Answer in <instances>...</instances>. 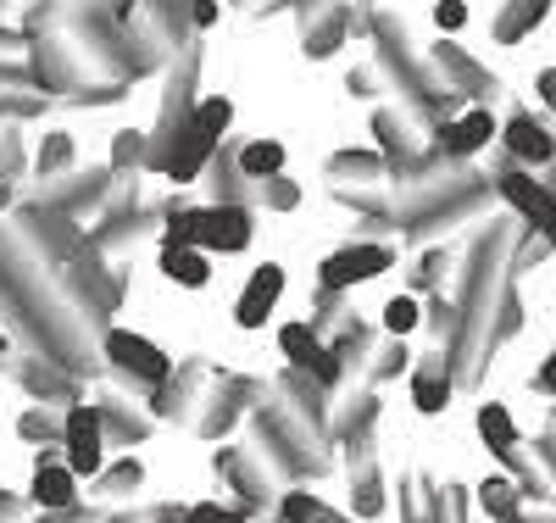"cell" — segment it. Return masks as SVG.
I'll return each instance as SVG.
<instances>
[{
	"label": "cell",
	"instance_id": "obj_1",
	"mask_svg": "<svg viewBox=\"0 0 556 523\" xmlns=\"http://www.w3.org/2000/svg\"><path fill=\"white\" fill-rule=\"evenodd\" d=\"M0 312H7V323L34 346V357H51L78 378H96L101 328L62 296L51 267L34 257V246L12 223H0Z\"/></svg>",
	"mask_w": 556,
	"mask_h": 523
},
{
	"label": "cell",
	"instance_id": "obj_2",
	"mask_svg": "<svg viewBox=\"0 0 556 523\" xmlns=\"http://www.w3.org/2000/svg\"><path fill=\"white\" fill-rule=\"evenodd\" d=\"M518 234H523V223H518V228H513V223H484V228L473 234L468 262L456 267V307H462V323H456L451 357H456V378H462V385H479L484 362L495 357V328H501L506 290H513Z\"/></svg>",
	"mask_w": 556,
	"mask_h": 523
},
{
	"label": "cell",
	"instance_id": "obj_3",
	"mask_svg": "<svg viewBox=\"0 0 556 523\" xmlns=\"http://www.w3.org/2000/svg\"><path fill=\"white\" fill-rule=\"evenodd\" d=\"M367 45H374V62H379V73H384L390 89H395V107H401L417 128H424V134H434L440 123H451V117L468 112V101H462L456 89H445L434 57L417 51V39H412L406 17H395V12L379 7L374 39H367Z\"/></svg>",
	"mask_w": 556,
	"mask_h": 523
},
{
	"label": "cell",
	"instance_id": "obj_4",
	"mask_svg": "<svg viewBox=\"0 0 556 523\" xmlns=\"http://www.w3.org/2000/svg\"><path fill=\"white\" fill-rule=\"evenodd\" d=\"M495 201H501V196H495V178H490V173H473V167L462 173L456 184L395 196V207H401V246H412V251H424V246H445L451 234L490 223Z\"/></svg>",
	"mask_w": 556,
	"mask_h": 523
},
{
	"label": "cell",
	"instance_id": "obj_5",
	"mask_svg": "<svg viewBox=\"0 0 556 523\" xmlns=\"http://www.w3.org/2000/svg\"><path fill=\"white\" fill-rule=\"evenodd\" d=\"M251 446L262 451V462L273 468V480L285 490H295L306 480H323V473L334 468L329 451H323L329 440H317L312 423H301L285 401H278V385H273V401L251 412Z\"/></svg>",
	"mask_w": 556,
	"mask_h": 523
},
{
	"label": "cell",
	"instance_id": "obj_6",
	"mask_svg": "<svg viewBox=\"0 0 556 523\" xmlns=\"http://www.w3.org/2000/svg\"><path fill=\"white\" fill-rule=\"evenodd\" d=\"M162 240L173 246H201L212 257H240L256 240V207H190V201H162Z\"/></svg>",
	"mask_w": 556,
	"mask_h": 523
},
{
	"label": "cell",
	"instance_id": "obj_7",
	"mask_svg": "<svg viewBox=\"0 0 556 523\" xmlns=\"http://www.w3.org/2000/svg\"><path fill=\"white\" fill-rule=\"evenodd\" d=\"M117 184H123V173H117L112 162H101V167H78V173H67V178H39V184H34V201L67 212V217L84 223V228H96V223L112 212V201H117Z\"/></svg>",
	"mask_w": 556,
	"mask_h": 523
},
{
	"label": "cell",
	"instance_id": "obj_8",
	"mask_svg": "<svg viewBox=\"0 0 556 523\" xmlns=\"http://www.w3.org/2000/svg\"><path fill=\"white\" fill-rule=\"evenodd\" d=\"M212 473L223 480V490H235L240 512H278V496H285V485L273 480V468L262 462L256 446H217L212 451Z\"/></svg>",
	"mask_w": 556,
	"mask_h": 523
},
{
	"label": "cell",
	"instance_id": "obj_9",
	"mask_svg": "<svg viewBox=\"0 0 556 523\" xmlns=\"http://www.w3.org/2000/svg\"><path fill=\"white\" fill-rule=\"evenodd\" d=\"M495 196H501V207L513 212L523 228H534V234H545L551 240V251H556V189L540 178V173H529V167H518L513 157L501 151V173H495Z\"/></svg>",
	"mask_w": 556,
	"mask_h": 523
},
{
	"label": "cell",
	"instance_id": "obj_10",
	"mask_svg": "<svg viewBox=\"0 0 556 523\" xmlns=\"http://www.w3.org/2000/svg\"><path fill=\"white\" fill-rule=\"evenodd\" d=\"M395 262H401V251L390 240H351V246H340V251H329V257L317 262V284H323V290L351 296L356 284L384 278Z\"/></svg>",
	"mask_w": 556,
	"mask_h": 523
},
{
	"label": "cell",
	"instance_id": "obj_11",
	"mask_svg": "<svg viewBox=\"0 0 556 523\" xmlns=\"http://www.w3.org/2000/svg\"><path fill=\"white\" fill-rule=\"evenodd\" d=\"M212 378H217V368L201 362V357H190V362L173 368L167 385L146 390V396H151L146 407H151L162 423H184V429H195V418H201V407H206V396H212Z\"/></svg>",
	"mask_w": 556,
	"mask_h": 523
},
{
	"label": "cell",
	"instance_id": "obj_12",
	"mask_svg": "<svg viewBox=\"0 0 556 523\" xmlns=\"http://www.w3.org/2000/svg\"><path fill=\"white\" fill-rule=\"evenodd\" d=\"M101 357L128 378V385H139V390H156V385H167L173 378V357L156 346V340H146V335H134V328H106L101 335Z\"/></svg>",
	"mask_w": 556,
	"mask_h": 523
},
{
	"label": "cell",
	"instance_id": "obj_13",
	"mask_svg": "<svg viewBox=\"0 0 556 523\" xmlns=\"http://www.w3.org/2000/svg\"><path fill=\"white\" fill-rule=\"evenodd\" d=\"M429 57H434V67H440L445 89H456L468 107H490L495 95H501V78H495L479 57L462 51V45H456L451 34H440V39H434V51H429Z\"/></svg>",
	"mask_w": 556,
	"mask_h": 523
},
{
	"label": "cell",
	"instance_id": "obj_14",
	"mask_svg": "<svg viewBox=\"0 0 556 523\" xmlns=\"http://www.w3.org/2000/svg\"><path fill=\"white\" fill-rule=\"evenodd\" d=\"M62 457L73 462L78 480H96V473H106V423H101V407H96V401H73V407H67Z\"/></svg>",
	"mask_w": 556,
	"mask_h": 523
},
{
	"label": "cell",
	"instance_id": "obj_15",
	"mask_svg": "<svg viewBox=\"0 0 556 523\" xmlns=\"http://www.w3.org/2000/svg\"><path fill=\"white\" fill-rule=\"evenodd\" d=\"M501 151L513 157L518 167H529V173H545L556 162V128L545 117H534L529 107H518L513 117L501 123Z\"/></svg>",
	"mask_w": 556,
	"mask_h": 523
},
{
	"label": "cell",
	"instance_id": "obj_16",
	"mask_svg": "<svg viewBox=\"0 0 556 523\" xmlns=\"http://www.w3.org/2000/svg\"><path fill=\"white\" fill-rule=\"evenodd\" d=\"M7 373L28 390V401H51V407H73V401H84V378L67 373V368L51 362V357H12Z\"/></svg>",
	"mask_w": 556,
	"mask_h": 523
},
{
	"label": "cell",
	"instance_id": "obj_17",
	"mask_svg": "<svg viewBox=\"0 0 556 523\" xmlns=\"http://www.w3.org/2000/svg\"><path fill=\"white\" fill-rule=\"evenodd\" d=\"M434 146L451 157V162H473L479 151H490V146H501V117L490 112V107H468L462 117H451V123H440L434 134Z\"/></svg>",
	"mask_w": 556,
	"mask_h": 523
},
{
	"label": "cell",
	"instance_id": "obj_18",
	"mask_svg": "<svg viewBox=\"0 0 556 523\" xmlns=\"http://www.w3.org/2000/svg\"><path fill=\"white\" fill-rule=\"evenodd\" d=\"M406 385H412V407H417V412H424V418H440V412L451 407V390L462 385L451 346H434V351L417 357V368L406 373Z\"/></svg>",
	"mask_w": 556,
	"mask_h": 523
},
{
	"label": "cell",
	"instance_id": "obj_19",
	"mask_svg": "<svg viewBox=\"0 0 556 523\" xmlns=\"http://www.w3.org/2000/svg\"><path fill=\"white\" fill-rule=\"evenodd\" d=\"M78 485H84V480L73 473L67 457H56V451H39V457H34V480H28V501H34V507H45V512H67V507L84 501Z\"/></svg>",
	"mask_w": 556,
	"mask_h": 523
},
{
	"label": "cell",
	"instance_id": "obj_20",
	"mask_svg": "<svg viewBox=\"0 0 556 523\" xmlns=\"http://www.w3.org/2000/svg\"><path fill=\"white\" fill-rule=\"evenodd\" d=\"M278 296H285V267L262 262V267L245 278L240 301H235V323H240V328H267V317L278 312Z\"/></svg>",
	"mask_w": 556,
	"mask_h": 523
},
{
	"label": "cell",
	"instance_id": "obj_21",
	"mask_svg": "<svg viewBox=\"0 0 556 523\" xmlns=\"http://www.w3.org/2000/svg\"><path fill=\"white\" fill-rule=\"evenodd\" d=\"M96 407H101V423H106V446H128V451L146 446L162 423L151 407H134L123 396H96Z\"/></svg>",
	"mask_w": 556,
	"mask_h": 523
},
{
	"label": "cell",
	"instance_id": "obj_22",
	"mask_svg": "<svg viewBox=\"0 0 556 523\" xmlns=\"http://www.w3.org/2000/svg\"><path fill=\"white\" fill-rule=\"evenodd\" d=\"M334 357H340V368H345V390L356 385V378H367V368H374V351H379V335H374V323H362L356 312L334 328ZM340 390V396H345Z\"/></svg>",
	"mask_w": 556,
	"mask_h": 523
},
{
	"label": "cell",
	"instance_id": "obj_23",
	"mask_svg": "<svg viewBox=\"0 0 556 523\" xmlns=\"http://www.w3.org/2000/svg\"><path fill=\"white\" fill-rule=\"evenodd\" d=\"M206 178H212V201H228V207H262V178H251V173L240 167V146H223Z\"/></svg>",
	"mask_w": 556,
	"mask_h": 523
},
{
	"label": "cell",
	"instance_id": "obj_24",
	"mask_svg": "<svg viewBox=\"0 0 556 523\" xmlns=\"http://www.w3.org/2000/svg\"><path fill=\"white\" fill-rule=\"evenodd\" d=\"M323 178L329 184H345V189H379V184H390V162H384V151L374 146V151H334L329 162H323Z\"/></svg>",
	"mask_w": 556,
	"mask_h": 523
},
{
	"label": "cell",
	"instance_id": "obj_25",
	"mask_svg": "<svg viewBox=\"0 0 556 523\" xmlns=\"http://www.w3.org/2000/svg\"><path fill=\"white\" fill-rule=\"evenodd\" d=\"M139 490H146V462H139L134 451L89 480V501L96 507H128V501H139Z\"/></svg>",
	"mask_w": 556,
	"mask_h": 523
},
{
	"label": "cell",
	"instance_id": "obj_26",
	"mask_svg": "<svg viewBox=\"0 0 556 523\" xmlns=\"http://www.w3.org/2000/svg\"><path fill=\"white\" fill-rule=\"evenodd\" d=\"M545 17H551V0H501L495 17H490V39H495V45H518V39H529Z\"/></svg>",
	"mask_w": 556,
	"mask_h": 523
},
{
	"label": "cell",
	"instance_id": "obj_27",
	"mask_svg": "<svg viewBox=\"0 0 556 523\" xmlns=\"http://www.w3.org/2000/svg\"><path fill=\"white\" fill-rule=\"evenodd\" d=\"M162 278H173L178 290H206L212 284V251H201V246H173V240H162Z\"/></svg>",
	"mask_w": 556,
	"mask_h": 523
},
{
	"label": "cell",
	"instance_id": "obj_28",
	"mask_svg": "<svg viewBox=\"0 0 556 523\" xmlns=\"http://www.w3.org/2000/svg\"><path fill=\"white\" fill-rule=\"evenodd\" d=\"M345 39H351V7H334V12H323V17L301 23V51H306L312 62L340 57V45H345Z\"/></svg>",
	"mask_w": 556,
	"mask_h": 523
},
{
	"label": "cell",
	"instance_id": "obj_29",
	"mask_svg": "<svg viewBox=\"0 0 556 523\" xmlns=\"http://www.w3.org/2000/svg\"><path fill=\"white\" fill-rule=\"evenodd\" d=\"M223 146H228V139H212V134L190 128V134H184V146H178V157H173V167H167V178H173L178 189H184V184H195V178H206Z\"/></svg>",
	"mask_w": 556,
	"mask_h": 523
},
{
	"label": "cell",
	"instance_id": "obj_30",
	"mask_svg": "<svg viewBox=\"0 0 556 523\" xmlns=\"http://www.w3.org/2000/svg\"><path fill=\"white\" fill-rule=\"evenodd\" d=\"M62 435H67V407L34 401V407L17 412V440H28V446H39V451H51V446H62Z\"/></svg>",
	"mask_w": 556,
	"mask_h": 523
},
{
	"label": "cell",
	"instance_id": "obj_31",
	"mask_svg": "<svg viewBox=\"0 0 556 523\" xmlns=\"http://www.w3.org/2000/svg\"><path fill=\"white\" fill-rule=\"evenodd\" d=\"M473 501H479V512H484L490 523H518V512L529 507V496H523V485L513 480V473H490Z\"/></svg>",
	"mask_w": 556,
	"mask_h": 523
},
{
	"label": "cell",
	"instance_id": "obj_32",
	"mask_svg": "<svg viewBox=\"0 0 556 523\" xmlns=\"http://www.w3.org/2000/svg\"><path fill=\"white\" fill-rule=\"evenodd\" d=\"M278 518H285V523H362L356 512H340V507L323 501L317 490H301V485L278 496Z\"/></svg>",
	"mask_w": 556,
	"mask_h": 523
},
{
	"label": "cell",
	"instance_id": "obj_33",
	"mask_svg": "<svg viewBox=\"0 0 556 523\" xmlns=\"http://www.w3.org/2000/svg\"><path fill=\"white\" fill-rule=\"evenodd\" d=\"M67 173H78V134L51 128L34 151V178H67Z\"/></svg>",
	"mask_w": 556,
	"mask_h": 523
},
{
	"label": "cell",
	"instance_id": "obj_34",
	"mask_svg": "<svg viewBox=\"0 0 556 523\" xmlns=\"http://www.w3.org/2000/svg\"><path fill=\"white\" fill-rule=\"evenodd\" d=\"M451 267H456V251H451V246H424V251H417V262H412V273H406V290H412V296L445 290Z\"/></svg>",
	"mask_w": 556,
	"mask_h": 523
},
{
	"label": "cell",
	"instance_id": "obj_35",
	"mask_svg": "<svg viewBox=\"0 0 556 523\" xmlns=\"http://www.w3.org/2000/svg\"><path fill=\"white\" fill-rule=\"evenodd\" d=\"M146 12L156 17V28L167 34L173 51H184V45H195V0H146Z\"/></svg>",
	"mask_w": 556,
	"mask_h": 523
},
{
	"label": "cell",
	"instance_id": "obj_36",
	"mask_svg": "<svg viewBox=\"0 0 556 523\" xmlns=\"http://www.w3.org/2000/svg\"><path fill=\"white\" fill-rule=\"evenodd\" d=\"M285 162H290V151H285V139H273V134L240 146V167H245L251 178H278V173H285Z\"/></svg>",
	"mask_w": 556,
	"mask_h": 523
},
{
	"label": "cell",
	"instance_id": "obj_37",
	"mask_svg": "<svg viewBox=\"0 0 556 523\" xmlns=\"http://www.w3.org/2000/svg\"><path fill=\"white\" fill-rule=\"evenodd\" d=\"M106 162H112L117 173H146V162H151V134H146V128H117Z\"/></svg>",
	"mask_w": 556,
	"mask_h": 523
},
{
	"label": "cell",
	"instance_id": "obj_38",
	"mask_svg": "<svg viewBox=\"0 0 556 523\" xmlns=\"http://www.w3.org/2000/svg\"><path fill=\"white\" fill-rule=\"evenodd\" d=\"M456 323H462V307H456V296L434 290V296L424 301V328H429V340H434V346H451V340H456Z\"/></svg>",
	"mask_w": 556,
	"mask_h": 523
},
{
	"label": "cell",
	"instance_id": "obj_39",
	"mask_svg": "<svg viewBox=\"0 0 556 523\" xmlns=\"http://www.w3.org/2000/svg\"><path fill=\"white\" fill-rule=\"evenodd\" d=\"M412 368H417V362H412L406 340H395V335H390V340L374 351V368H367V385H374V390H379V385H395V378H401V373H412Z\"/></svg>",
	"mask_w": 556,
	"mask_h": 523
},
{
	"label": "cell",
	"instance_id": "obj_40",
	"mask_svg": "<svg viewBox=\"0 0 556 523\" xmlns=\"http://www.w3.org/2000/svg\"><path fill=\"white\" fill-rule=\"evenodd\" d=\"M412 328H424V301H417L412 290H401V296H390V301H384V335L406 340Z\"/></svg>",
	"mask_w": 556,
	"mask_h": 523
},
{
	"label": "cell",
	"instance_id": "obj_41",
	"mask_svg": "<svg viewBox=\"0 0 556 523\" xmlns=\"http://www.w3.org/2000/svg\"><path fill=\"white\" fill-rule=\"evenodd\" d=\"M195 128L212 134V139H228V128H235V101H228V95H201Z\"/></svg>",
	"mask_w": 556,
	"mask_h": 523
},
{
	"label": "cell",
	"instance_id": "obj_42",
	"mask_svg": "<svg viewBox=\"0 0 556 523\" xmlns=\"http://www.w3.org/2000/svg\"><path fill=\"white\" fill-rule=\"evenodd\" d=\"M28 162H34V157H28V146H23V123H7V134H0V178L17 184V178L28 173Z\"/></svg>",
	"mask_w": 556,
	"mask_h": 523
},
{
	"label": "cell",
	"instance_id": "obj_43",
	"mask_svg": "<svg viewBox=\"0 0 556 523\" xmlns=\"http://www.w3.org/2000/svg\"><path fill=\"white\" fill-rule=\"evenodd\" d=\"M345 317H351V312H345V296H340V290H323V284H317V301H312V328H317V335L334 340V328H340Z\"/></svg>",
	"mask_w": 556,
	"mask_h": 523
},
{
	"label": "cell",
	"instance_id": "obj_44",
	"mask_svg": "<svg viewBox=\"0 0 556 523\" xmlns=\"http://www.w3.org/2000/svg\"><path fill=\"white\" fill-rule=\"evenodd\" d=\"M262 207H267V212H295V207H301V184H295L290 173L262 178Z\"/></svg>",
	"mask_w": 556,
	"mask_h": 523
},
{
	"label": "cell",
	"instance_id": "obj_45",
	"mask_svg": "<svg viewBox=\"0 0 556 523\" xmlns=\"http://www.w3.org/2000/svg\"><path fill=\"white\" fill-rule=\"evenodd\" d=\"M334 7H351V0H273V7H267L262 17H273V12H290L295 23H312V17L334 12Z\"/></svg>",
	"mask_w": 556,
	"mask_h": 523
},
{
	"label": "cell",
	"instance_id": "obj_46",
	"mask_svg": "<svg viewBox=\"0 0 556 523\" xmlns=\"http://www.w3.org/2000/svg\"><path fill=\"white\" fill-rule=\"evenodd\" d=\"M379 78H384L379 62L374 67H351L345 73V95H351V101H379Z\"/></svg>",
	"mask_w": 556,
	"mask_h": 523
},
{
	"label": "cell",
	"instance_id": "obj_47",
	"mask_svg": "<svg viewBox=\"0 0 556 523\" xmlns=\"http://www.w3.org/2000/svg\"><path fill=\"white\" fill-rule=\"evenodd\" d=\"M184 523H251V518L240 507H223V501H195L184 512Z\"/></svg>",
	"mask_w": 556,
	"mask_h": 523
},
{
	"label": "cell",
	"instance_id": "obj_48",
	"mask_svg": "<svg viewBox=\"0 0 556 523\" xmlns=\"http://www.w3.org/2000/svg\"><path fill=\"white\" fill-rule=\"evenodd\" d=\"M123 95H128V84H84L67 107H117Z\"/></svg>",
	"mask_w": 556,
	"mask_h": 523
},
{
	"label": "cell",
	"instance_id": "obj_49",
	"mask_svg": "<svg viewBox=\"0 0 556 523\" xmlns=\"http://www.w3.org/2000/svg\"><path fill=\"white\" fill-rule=\"evenodd\" d=\"M434 28L440 34H462V28H468V0H434Z\"/></svg>",
	"mask_w": 556,
	"mask_h": 523
},
{
	"label": "cell",
	"instance_id": "obj_50",
	"mask_svg": "<svg viewBox=\"0 0 556 523\" xmlns=\"http://www.w3.org/2000/svg\"><path fill=\"white\" fill-rule=\"evenodd\" d=\"M534 462L545 468V480L556 485V429H545V435L534 440Z\"/></svg>",
	"mask_w": 556,
	"mask_h": 523
},
{
	"label": "cell",
	"instance_id": "obj_51",
	"mask_svg": "<svg viewBox=\"0 0 556 523\" xmlns=\"http://www.w3.org/2000/svg\"><path fill=\"white\" fill-rule=\"evenodd\" d=\"M534 390H540V396H556V346H551V357L534 368Z\"/></svg>",
	"mask_w": 556,
	"mask_h": 523
},
{
	"label": "cell",
	"instance_id": "obj_52",
	"mask_svg": "<svg viewBox=\"0 0 556 523\" xmlns=\"http://www.w3.org/2000/svg\"><path fill=\"white\" fill-rule=\"evenodd\" d=\"M534 101H540V107H551V112H556V67H545V73H540V78H534Z\"/></svg>",
	"mask_w": 556,
	"mask_h": 523
},
{
	"label": "cell",
	"instance_id": "obj_53",
	"mask_svg": "<svg viewBox=\"0 0 556 523\" xmlns=\"http://www.w3.org/2000/svg\"><path fill=\"white\" fill-rule=\"evenodd\" d=\"M217 17H223V0H195V28H201V34L217 28Z\"/></svg>",
	"mask_w": 556,
	"mask_h": 523
},
{
	"label": "cell",
	"instance_id": "obj_54",
	"mask_svg": "<svg viewBox=\"0 0 556 523\" xmlns=\"http://www.w3.org/2000/svg\"><path fill=\"white\" fill-rule=\"evenodd\" d=\"M0 523H23V501L0 490Z\"/></svg>",
	"mask_w": 556,
	"mask_h": 523
},
{
	"label": "cell",
	"instance_id": "obj_55",
	"mask_svg": "<svg viewBox=\"0 0 556 523\" xmlns=\"http://www.w3.org/2000/svg\"><path fill=\"white\" fill-rule=\"evenodd\" d=\"M17 357V346H12V335H7V328H0V373H7V362Z\"/></svg>",
	"mask_w": 556,
	"mask_h": 523
},
{
	"label": "cell",
	"instance_id": "obj_56",
	"mask_svg": "<svg viewBox=\"0 0 556 523\" xmlns=\"http://www.w3.org/2000/svg\"><path fill=\"white\" fill-rule=\"evenodd\" d=\"M228 7H235V12H267L273 0H228Z\"/></svg>",
	"mask_w": 556,
	"mask_h": 523
},
{
	"label": "cell",
	"instance_id": "obj_57",
	"mask_svg": "<svg viewBox=\"0 0 556 523\" xmlns=\"http://www.w3.org/2000/svg\"><path fill=\"white\" fill-rule=\"evenodd\" d=\"M518 523H556V518H540V512H518Z\"/></svg>",
	"mask_w": 556,
	"mask_h": 523
}]
</instances>
